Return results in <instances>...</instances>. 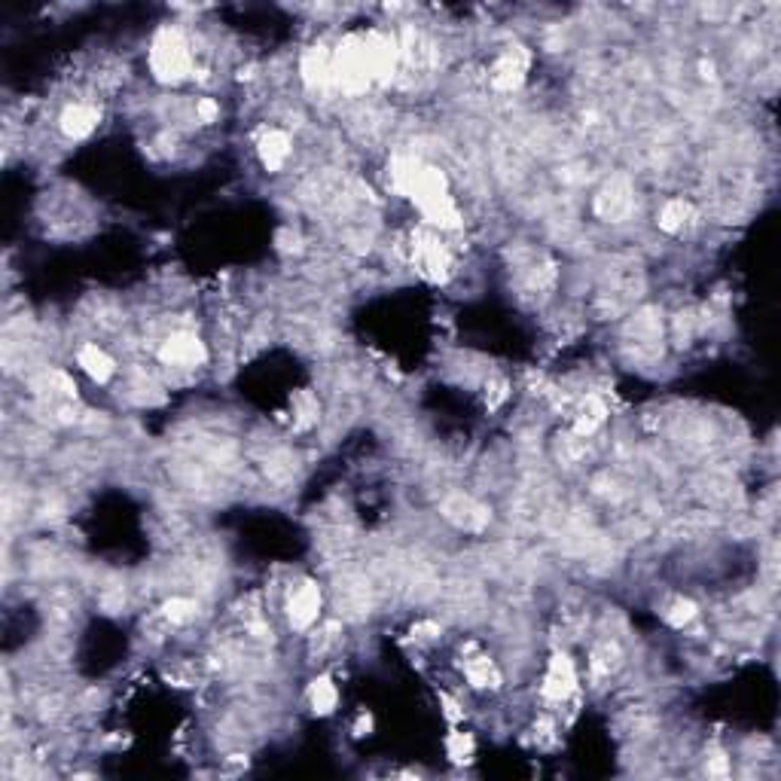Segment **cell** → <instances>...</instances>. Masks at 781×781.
<instances>
[{"mask_svg": "<svg viewBox=\"0 0 781 781\" xmlns=\"http://www.w3.org/2000/svg\"><path fill=\"white\" fill-rule=\"evenodd\" d=\"M147 65H150L153 80L162 86H177V83L190 80L193 49H190V40L184 37V31L171 28V25L159 28L147 49Z\"/></svg>", "mask_w": 781, "mask_h": 781, "instance_id": "cell-1", "label": "cell"}, {"mask_svg": "<svg viewBox=\"0 0 781 781\" xmlns=\"http://www.w3.org/2000/svg\"><path fill=\"white\" fill-rule=\"evenodd\" d=\"M440 513L461 531H483L489 525V510L483 504H476L467 495H449L440 507Z\"/></svg>", "mask_w": 781, "mask_h": 781, "instance_id": "cell-9", "label": "cell"}, {"mask_svg": "<svg viewBox=\"0 0 781 781\" xmlns=\"http://www.w3.org/2000/svg\"><path fill=\"white\" fill-rule=\"evenodd\" d=\"M162 614L168 623H187L196 617V602H190V598H171V602L162 605Z\"/></svg>", "mask_w": 781, "mask_h": 781, "instance_id": "cell-18", "label": "cell"}, {"mask_svg": "<svg viewBox=\"0 0 781 781\" xmlns=\"http://www.w3.org/2000/svg\"><path fill=\"white\" fill-rule=\"evenodd\" d=\"M528 74V52L522 46H510L492 68V89L495 92H516Z\"/></svg>", "mask_w": 781, "mask_h": 781, "instance_id": "cell-8", "label": "cell"}, {"mask_svg": "<svg viewBox=\"0 0 781 781\" xmlns=\"http://www.w3.org/2000/svg\"><path fill=\"white\" fill-rule=\"evenodd\" d=\"M696 614H699V608L690 602V598H678V602L669 608L666 620H669V626H675V629H684V626H690V623L696 620Z\"/></svg>", "mask_w": 781, "mask_h": 781, "instance_id": "cell-19", "label": "cell"}, {"mask_svg": "<svg viewBox=\"0 0 781 781\" xmlns=\"http://www.w3.org/2000/svg\"><path fill=\"white\" fill-rule=\"evenodd\" d=\"M290 150H293V141L281 129H269L257 141V153H260V162H263L266 171H281L290 159Z\"/></svg>", "mask_w": 781, "mask_h": 781, "instance_id": "cell-13", "label": "cell"}, {"mask_svg": "<svg viewBox=\"0 0 781 781\" xmlns=\"http://www.w3.org/2000/svg\"><path fill=\"white\" fill-rule=\"evenodd\" d=\"M367 58H370V74L373 83H391L403 65V46L394 34L388 31H367Z\"/></svg>", "mask_w": 781, "mask_h": 781, "instance_id": "cell-3", "label": "cell"}, {"mask_svg": "<svg viewBox=\"0 0 781 781\" xmlns=\"http://www.w3.org/2000/svg\"><path fill=\"white\" fill-rule=\"evenodd\" d=\"M632 208V193L629 187L623 184V180H614V184H608L602 190V196H598L595 202V211L602 214L605 220H623Z\"/></svg>", "mask_w": 781, "mask_h": 781, "instance_id": "cell-14", "label": "cell"}, {"mask_svg": "<svg viewBox=\"0 0 781 781\" xmlns=\"http://www.w3.org/2000/svg\"><path fill=\"white\" fill-rule=\"evenodd\" d=\"M333 83L345 95H360V92H367L370 86H376L373 74H370V58H367L364 34H348L333 49Z\"/></svg>", "mask_w": 781, "mask_h": 781, "instance_id": "cell-2", "label": "cell"}, {"mask_svg": "<svg viewBox=\"0 0 781 781\" xmlns=\"http://www.w3.org/2000/svg\"><path fill=\"white\" fill-rule=\"evenodd\" d=\"M196 116H199V123L211 126V123H217V116H220V104L214 98H202L196 104Z\"/></svg>", "mask_w": 781, "mask_h": 781, "instance_id": "cell-21", "label": "cell"}, {"mask_svg": "<svg viewBox=\"0 0 781 781\" xmlns=\"http://www.w3.org/2000/svg\"><path fill=\"white\" fill-rule=\"evenodd\" d=\"M159 360L165 367H177V370H193L202 367L208 360V348L196 333H171L162 345H159Z\"/></svg>", "mask_w": 781, "mask_h": 781, "instance_id": "cell-5", "label": "cell"}, {"mask_svg": "<svg viewBox=\"0 0 781 781\" xmlns=\"http://www.w3.org/2000/svg\"><path fill=\"white\" fill-rule=\"evenodd\" d=\"M309 705H312V711H315L318 717H327V714L336 711V705H339V690H336L333 678L321 675V678H315V681L309 684Z\"/></svg>", "mask_w": 781, "mask_h": 781, "instance_id": "cell-16", "label": "cell"}, {"mask_svg": "<svg viewBox=\"0 0 781 781\" xmlns=\"http://www.w3.org/2000/svg\"><path fill=\"white\" fill-rule=\"evenodd\" d=\"M577 690V669H574V659L568 653H553L550 666H547V675H544V684H540V696H544L547 702H568Z\"/></svg>", "mask_w": 781, "mask_h": 781, "instance_id": "cell-7", "label": "cell"}, {"mask_svg": "<svg viewBox=\"0 0 781 781\" xmlns=\"http://www.w3.org/2000/svg\"><path fill=\"white\" fill-rule=\"evenodd\" d=\"M98 123H101V110L95 104H86V101L68 104L62 110V116H58V129H62V135L71 138V141L89 138L98 129Z\"/></svg>", "mask_w": 781, "mask_h": 781, "instance_id": "cell-10", "label": "cell"}, {"mask_svg": "<svg viewBox=\"0 0 781 781\" xmlns=\"http://www.w3.org/2000/svg\"><path fill=\"white\" fill-rule=\"evenodd\" d=\"M77 367H80L92 382H98V385L110 382L113 373H116L113 357H110L101 345H95V342L80 345V351H77Z\"/></svg>", "mask_w": 781, "mask_h": 781, "instance_id": "cell-12", "label": "cell"}, {"mask_svg": "<svg viewBox=\"0 0 781 781\" xmlns=\"http://www.w3.org/2000/svg\"><path fill=\"white\" fill-rule=\"evenodd\" d=\"M464 678L470 681V687L476 690H495L501 687V672L498 666L492 663L489 656H473L464 663Z\"/></svg>", "mask_w": 781, "mask_h": 781, "instance_id": "cell-15", "label": "cell"}, {"mask_svg": "<svg viewBox=\"0 0 781 781\" xmlns=\"http://www.w3.org/2000/svg\"><path fill=\"white\" fill-rule=\"evenodd\" d=\"M412 260H415V269L422 272L428 281H443L452 269L449 254L434 232H422V235L412 238Z\"/></svg>", "mask_w": 781, "mask_h": 781, "instance_id": "cell-6", "label": "cell"}, {"mask_svg": "<svg viewBox=\"0 0 781 781\" xmlns=\"http://www.w3.org/2000/svg\"><path fill=\"white\" fill-rule=\"evenodd\" d=\"M299 71H303V83L312 92L336 89V83H333V52H327L324 46H312L303 55V65H299Z\"/></svg>", "mask_w": 781, "mask_h": 781, "instance_id": "cell-11", "label": "cell"}, {"mask_svg": "<svg viewBox=\"0 0 781 781\" xmlns=\"http://www.w3.org/2000/svg\"><path fill=\"white\" fill-rule=\"evenodd\" d=\"M690 217H693L690 202H684V199H669L663 208H659L656 223H659V229H663V232L678 235V232H684V226L690 223Z\"/></svg>", "mask_w": 781, "mask_h": 781, "instance_id": "cell-17", "label": "cell"}, {"mask_svg": "<svg viewBox=\"0 0 781 781\" xmlns=\"http://www.w3.org/2000/svg\"><path fill=\"white\" fill-rule=\"evenodd\" d=\"M446 751H449V757H452L455 763H464V760H470V754H473V739L464 736V733H449Z\"/></svg>", "mask_w": 781, "mask_h": 781, "instance_id": "cell-20", "label": "cell"}, {"mask_svg": "<svg viewBox=\"0 0 781 781\" xmlns=\"http://www.w3.org/2000/svg\"><path fill=\"white\" fill-rule=\"evenodd\" d=\"M321 608H324V595L315 580H303L287 595V620L299 632L312 629L321 620Z\"/></svg>", "mask_w": 781, "mask_h": 781, "instance_id": "cell-4", "label": "cell"}]
</instances>
